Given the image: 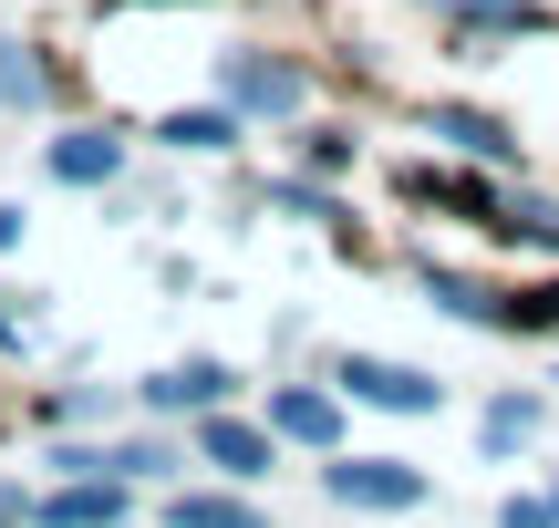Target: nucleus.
<instances>
[{"label": "nucleus", "instance_id": "obj_8", "mask_svg": "<svg viewBox=\"0 0 559 528\" xmlns=\"http://www.w3.org/2000/svg\"><path fill=\"white\" fill-rule=\"evenodd\" d=\"M218 394H228V363H177V373L145 384V405H156V415H187V405H218Z\"/></svg>", "mask_w": 559, "mask_h": 528}, {"label": "nucleus", "instance_id": "obj_6", "mask_svg": "<svg viewBox=\"0 0 559 528\" xmlns=\"http://www.w3.org/2000/svg\"><path fill=\"white\" fill-rule=\"evenodd\" d=\"M425 135L466 145V156H487V166H508V156H519V135H508L498 115H477V104H436V124H425Z\"/></svg>", "mask_w": 559, "mask_h": 528}, {"label": "nucleus", "instance_id": "obj_5", "mask_svg": "<svg viewBox=\"0 0 559 528\" xmlns=\"http://www.w3.org/2000/svg\"><path fill=\"white\" fill-rule=\"evenodd\" d=\"M270 435H290V446H332V435H342V405H332V394H311V384H290V394H270Z\"/></svg>", "mask_w": 559, "mask_h": 528}, {"label": "nucleus", "instance_id": "obj_4", "mask_svg": "<svg viewBox=\"0 0 559 528\" xmlns=\"http://www.w3.org/2000/svg\"><path fill=\"white\" fill-rule=\"evenodd\" d=\"M228 94H239L249 115H300V73H290V62H270V52H239V62H228Z\"/></svg>", "mask_w": 559, "mask_h": 528}, {"label": "nucleus", "instance_id": "obj_13", "mask_svg": "<svg viewBox=\"0 0 559 528\" xmlns=\"http://www.w3.org/2000/svg\"><path fill=\"white\" fill-rule=\"evenodd\" d=\"M156 135H166V145H228V135H239V124H228L218 104H187V115H166Z\"/></svg>", "mask_w": 559, "mask_h": 528}, {"label": "nucleus", "instance_id": "obj_11", "mask_svg": "<svg viewBox=\"0 0 559 528\" xmlns=\"http://www.w3.org/2000/svg\"><path fill=\"white\" fill-rule=\"evenodd\" d=\"M166 518H177V528H260V508H249V497H207V488H187Z\"/></svg>", "mask_w": 559, "mask_h": 528}, {"label": "nucleus", "instance_id": "obj_3", "mask_svg": "<svg viewBox=\"0 0 559 528\" xmlns=\"http://www.w3.org/2000/svg\"><path fill=\"white\" fill-rule=\"evenodd\" d=\"M32 518L41 528H115L124 518V477H73V488H52Z\"/></svg>", "mask_w": 559, "mask_h": 528}, {"label": "nucleus", "instance_id": "obj_7", "mask_svg": "<svg viewBox=\"0 0 559 528\" xmlns=\"http://www.w3.org/2000/svg\"><path fill=\"white\" fill-rule=\"evenodd\" d=\"M198 456H207V467H228V477H260L270 467V435L239 425V415H207V425H198Z\"/></svg>", "mask_w": 559, "mask_h": 528}, {"label": "nucleus", "instance_id": "obj_14", "mask_svg": "<svg viewBox=\"0 0 559 528\" xmlns=\"http://www.w3.org/2000/svg\"><path fill=\"white\" fill-rule=\"evenodd\" d=\"M528 435H539V405H519V394H508V405H487V446H498V456H519Z\"/></svg>", "mask_w": 559, "mask_h": 528}, {"label": "nucleus", "instance_id": "obj_9", "mask_svg": "<svg viewBox=\"0 0 559 528\" xmlns=\"http://www.w3.org/2000/svg\"><path fill=\"white\" fill-rule=\"evenodd\" d=\"M115 166H124L115 135H62V145H52V177H62V187H115Z\"/></svg>", "mask_w": 559, "mask_h": 528}, {"label": "nucleus", "instance_id": "obj_17", "mask_svg": "<svg viewBox=\"0 0 559 528\" xmlns=\"http://www.w3.org/2000/svg\"><path fill=\"white\" fill-rule=\"evenodd\" d=\"M11 518H32V497H21L11 477H0V528H11Z\"/></svg>", "mask_w": 559, "mask_h": 528}, {"label": "nucleus", "instance_id": "obj_12", "mask_svg": "<svg viewBox=\"0 0 559 528\" xmlns=\"http://www.w3.org/2000/svg\"><path fill=\"white\" fill-rule=\"evenodd\" d=\"M41 94H52V73H41L21 41H0V104H41Z\"/></svg>", "mask_w": 559, "mask_h": 528}, {"label": "nucleus", "instance_id": "obj_16", "mask_svg": "<svg viewBox=\"0 0 559 528\" xmlns=\"http://www.w3.org/2000/svg\"><path fill=\"white\" fill-rule=\"evenodd\" d=\"M498 228H519V239H539V249H559V207H549V197H519V207H508Z\"/></svg>", "mask_w": 559, "mask_h": 528}, {"label": "nucleus", "instance_id": "obj_15", "mask_svg": "<svg viewBox=\"0 0 559 528\" xmlns=\"http://www.w3.org/2000/svg\"><path fill=\"white\" fill-rule=\"evenodd\" d=\"M498 528H559V488H519L498 508Z\"/></svg>", "mask_w": 559, "mask_h": 528}, {"label": "nucleus", "instance_id": "obj_2", "mask_svg": "<svg viewBox=\"0 0 559 528\" xmlns=\"http://www.w3.org/2000/svg\"><path fill=\"white\" fill-rule=\"evenodd\" d=\"M321 488H332L342 508H415L425 467H404V456H342V467H321Z\"/></svg>", "mask_w": 559, "mask_h": 528}, {"label": "nucleus", "instance_id": "obj_10", "mask_svg": "<svg viewBox=\"0 0 559 528\" xmlns=\"http://www.w3.org/2000/svg\"><path fill=\"white\" fill-rule=\"evenodd\" d=\"M425 290H436V311H456V322H487V332H508V301H498V290L456 280V269H425Z\"/></svg>", "mask_w": 559, "mask_h": 528}, {"label": "nucleus", "instance_id": "obj_1", "mask_svg": "<svg viewBox=\"0 0 559 528\" xmlns=\"http://www.w3.org/2000/svg\"><path fill=\"white\" fill-rule=\"evenodd\" d=\"M353 405H383V415H436L445 405V384L436 373H415V363H383V352H353V363L332 373Z\"/></svg>", "mask_w": 559, "mask_h": 528}]
</instances>
